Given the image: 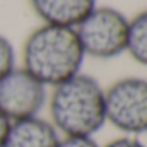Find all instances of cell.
Returning a JSON list of instances; mask_svg holds the SVG:
<instances>
[{"instance_id":"cell-1","label":"cell","mask_w":147,"mask_h":147,"mask_svg":"<svg viewBox=\"0 0 147 147\" xmlns=\"http://www.w3.org/2000/svg\"><path fill=\"white\" fill-rule=\"evenodd\" d=\"M46 105L50 121L60 135L94 137L106 125L105 89L87 74L55 86Z\"/></svg>"},{"instance_id":"cell-2","label":"cell","mask_w":147,"mask_h":147,"mask_svg":"<svg viewBox=\"0 0 147 147\" xmlns=\"http://www.w3.org/2000/svg\"><path fill=\"white\" fill-rule=\"evenodd\" d=\"M84 50L74 28L43 24L24 43V69L46 87H55L80 74Z\"/></svg>"},{"instance_id":"cell-3","label":"cell","mask_w":147,"mask_h":147,"mask_svg":"<svg viewBox=\"0 0 147 147\" xmlns=\"http://www.w3.org/2000/svg\"><path fill=\"white\" fill-rule=\"evenodd\" d=\"M74 29L86 57L110 60L127 51L128 19L113 7L96 5Z\"/></svg>"},{"instance_id":"cell-4","label":"cell","mask_w":147,"mask_h":147,"mask_svg":"<svg viewBox=\"0 0 147 147\" xmlns=\"http://www.w3.org/2000/svg\"><path fill=\"white\" fill-rule=\"evenodd\" d=\"M106 123L123 135L147 134V79L125 77L105 89Z\"/></svg>"},{"instance_id":"cell-5","label":"cell","mask_w":147,"mask_h":147,"mask_svg":"<svg viewBox=\"0 0 147 147\" xmlns=\"http://www.w3.org/2000/svg\"><path fill=\"white\" fill-rule=\"evenodd\" d=\"M46 103V86L24 67H16L0 79V111L10 121L39 116Z\"/></svg>"},{"instance_id":"cell-6","label":"cell","mask_w":147,"mask_h":147,"mask_svg":"<svg viewBox=\"0 0 147 147\" xmlns=\"http://www.w3.org/2000/svg\"><path fill=\"white\" fill-rule=\"evenodd\" d=\"M60 137L50 120L33 116L12 121L2 147H57Z\"/></svg>"},{"instance_id":"cell-7","label":"cell","mask_w":147,"mask_h":147,"mask_svg":"<svg viewBox=\"0 0 147 147\" xmlns=\"http://www.w3.org/2000/svg\"><path fill=\"white\" fill-rule=\"evenodd\" d=\"M36 16L51 26L75 28L96 7V0H29Z\"/></svg>"},{"instance_id":"cell-8","label":"cell","mask_w":147,"mask_h":147,"mask_svg":"<svg viewBox=\"0 0 147 147\" xmlns=\"http://www.w3.org/2000/svg\"><path fill=\"white\" fill-rule=\"evenodd\" d=\"M127 51L137 63L147 67V9L128 21Z\"/></svg>"},{"instance_id":"cell-9","label":"cell","mask_w":147,"mask_h":147,"mask_svg":"<svg viewBox=\"0 0 147 147\" xmlns=\"http://www.w3.org/2000/svg\"><path fill=\"white\" fill-rule=\"evenodd\" d=\"M16 69V50L14 45L0 34V79Z\"/></svg>"},{"instance_id":"cell-10","label":"cell","mask_w":147,"mask_h":147,"mask_svg":"<svg viewBox=\"0 0 147 147\" xmlns=\"http://www.w3.org/2000/svg\"><path fill=\"white\" fill-rule=\"evenodd\" d=\"M57 147H101L94 137L82 135H62Z\"/></svg>"},{"instance_id":"cell-11","label":"cell","mask_w":147,"mask_h":147,"mask_svg":"<svg viewBox=\"0 0 147 147\" xmlns=\"http://www.w3.org/2000/svg\"><path fill=\"white\" fill-rule=\"evenodd\" d=\"M101 147H147L142 140H139L137 137H130V135H121V137H116L110 140L106 146Z\"/></svg>"},{"instance_id":"cell-12","label":"cell","mask_w":147,"mask_h":147,"mask_svg":"<svg viewBox=\"0 0 147 147\" xmlns=\"http://www.w3.org/2000/svg\"><path fill=\"white\" fill-rule=\"evenodd\" d=\"M10 123H12V121L0 111V147L3 146V142H5V137H7V134H9Z\"/></svg>"}]
</instances>
